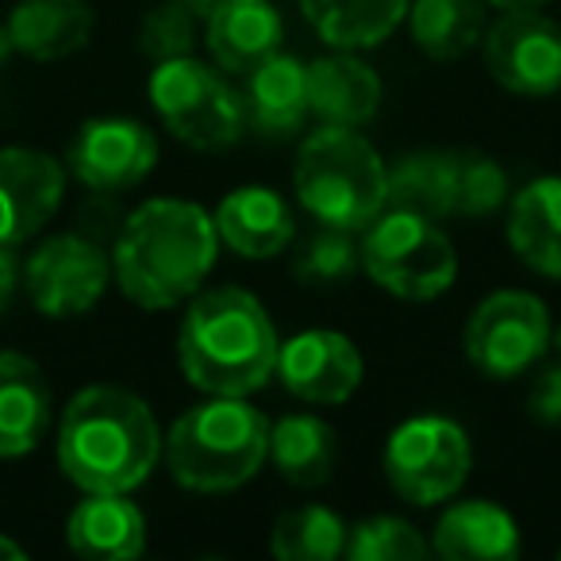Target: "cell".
<instances>
[{"instance_id": "cell-21", "label": "cell", "mask_w": 561, "mask_h": 561, "mask_svg": "<svg viewBox=\"0 0 561 561\" xmlns=\"http://www.w3.org/2000/svg\"><path fill=\"white\" fill-rule=\"evenodd\" d=\"M66 542L89 561H131L147 553V515L127 492H85L66 519Z\"/></svg>"}, {"instance_id": "cell-13", "label": "cell", "mask_w": 561, "mask_h": 561, "mask_svg": "<svg viewBox=\"0 0 561 561\" xmlns=\"http://www.w3.org/2000/svg\"><path fill=\"white\" fill-rule=\"evenodd\" d=\"M273 377L289 397L305 400V404L335 408L362 389L366 358H362L358 343L343 331L308 328L280 343Z\"/></svg>"}, {"instance_id": "cell-10", "label": "cell", "mask_w": 561, "mask_h": 561, "mask_svg": "<svg viewBox=\"0 0 561 561\" xmlns=\"http://www.w3.org/2000/svg\"><path fill=\"white\" fill-rule=\"evenodd\" d=\"M112 285V254L81 231L50 234L24 265L27 300L47 320H78L93 312Z\"/></svg>"}, {"instance_id": "cell-36", "label": "cell", "mask_w": 561, "mask_h": 561, "mask_svg": "<svg viewBox=\"0 0 561 561\" xmlns=\"http://www.w3.org/2000/svg\"><path fill=\"white\" fill-rule=\"evenodd\" d=\"M0 558H4V561H20V558H27V550L16 542V538L0 535Z\"/></svg>"}, {"instance_id": "cell-23", "label": "cell", "mask_w": 561, "mask_h": 561, "mask_svg": "<svg viewBox=\"0 0 561 561\" xmlns=\"http://www.w3.org/2000/svg\"><path fill=\"white\" fill-rule=\"evenodd\" d=\"M277 477L293 489H320L335 477L339 435L328 420L312 412H289L270 423V454Z\"/></svg>"}, {"instance_id": "cell-37", "label": "cell", "mask_w": 561, "mask_h": 561, "mask_svg": "<svg viewBox=\"0 0 561 561\" xmlns=\"http://www.w3.org/2000/svg\"><path fill=\"white\" fill-rule=\"evenodd\" d=\"M178 4H185V9H188V12H196V16H201V20H204V16H208V12H211V9H216L219 0H178Z\"/></svg>"}, {"instance_id": "cell-32", "label": "cell", "mask_w": 561, "mask_h": 561, "mask_svg": "<svg viewBox=\"0 0 561 561\" xmlns=\"http://www.w3.org/2000/svg\"><path fill=\"white\" fill-rule=\"evenodd\" d=\"M196 35H201V16L188 12L178 0H162L142 16L139 24V50L150 62H170V58L193 55Z\"/></svg>"}, {"instance_id": "cell-12", "label": "cell", "mask_w": 561, "mask_h": 561, "mask_svg": "<svg viewBox=\"0 0 561 561\" xmlns=\"http://www.w3.org/2000/svg\"><path fill=\"white\" fill-rule=\"evenodd\" d=\"M158 165V135L127 116L85 119L66 150V170L93 193H127Z\"/></svg>"}, {"instance_id": "cell-9", "label": "cell", "mask_w": 561, "mask_h": 561, "mask_svg": "<svg viewBox=\"0 0 561 561\" xmlns=\"http://www.w3.org/2000/svg\"><path fill=\"white\" fill-rule=\"evenodd\" d=\"M550 308L527 289H496L469 312L461 328V354L489 381H515L530 374L550 351Z\"/></svg>"}, {"instance_id": "cell-38", "label": "cell", "mask_w": 561, "mask_h": 561, "mask_svg": "<svg viewBox=\"0 0 561 561\" xmlns=\"http://www.w3.org/2000/svg\"><path fill=\"white\" fill-rule=\"evenodd\" d=\"M12 50H16V47H12V35H9V24H4V27H0V62H4V58H9V55H12Z\"/></svg>"}, {"instance_id": "cell-7", "label": "cell", "mask_w": 561, "mask_h": 561, "mask_svg": "<svg viewBox=\"0 0 561 561\" xmlns=\"http://www.w3.org/2000/svg\"><path fill=\"white\" fill-rule=\"evenodd\" d=\"M147 93L165 131L193 150L219 154L247 135L242 93L211 62H201L193 55L154 62Z\"/></svg>"}, {"instance_id": "cell-25", "label": "cell", "mask_w": 561, "mask_h": 561, "mask_svg": "<svg viewBox=\"0 0 561 561\" xmlns=\"http://www.w3.org/2000/svg\"><path fill=\"white\" fill-rule=\"evenodd\" d=\"M385 208L415 211L443 224L458 208V150H408L389 165Z\"/></svg>"}, {"instance_id": "cell-20", "label": "cell", "mask_w": 561, "mask_h": 561, "mask_svg": "<svg viewBox=\"0 0 561 561\" xmlns=\"http://www.w3.org/2000/svg\"><path fill=\"white\" fill-rule=\"evenodd\" d=\"M431 553L450 561H512L523 553L519 523L484 496L454 500L431 530Z\"/></svg>"}, {"instance_id": "cell-6", "label": "cell", "mask_w": 561, "mask_h": 561, "mask_svg": "<svg viewBox=\"0 0 561 561\" xmlns=\"http://www.w3.org/2000/svg\"><path fill=\"white\" fill-rule=\"evenodd\" d=\"M362 273L377 289L408 305H427L454 289L458 247L438 219L385 208L362 231Z\"/></svg>"}, {"instance_id": "cell-16", "label": "cell", "mask_w": 561, "mask_h": 561, "mask_svg": "<svg viewBox=\"0 0 561 561\" xmlns=\"http://www.w3.org/2000/svg\"><path fill=\"white\" fill-rule=\"evenodd\" d=\"M211 219H216L219 247L247 262H270V257L285 254L289 242L297 239V216H293L289 201L270 185L231 188L216 204Z\"/></svg>"}, {"instance_id": "cell-29", "label": "cell", "mask_w": 561, "mask_h": 561, "mask_svg": "<svg viewBox=\"0 0 561 561\" xmlns=\"http://www.w3.org/2000/svg\"><path fill=\"white\" fill-rule=\"evenodd\" d=\"M362 270V242L343 227H316L293 257V277L308 289H335Z\"/></svg>"}, {"instance_id": "cell-17", "label": "cell", "mask_w": 561, "mask_h": 561, "mask_svg": "<svg viewBox=\"0 0 561 561\" xmlns=\"http://www.w3.org/2000/svg\"><path fill=\"white\" fill-rule=\"evenodd\" d=\"M285 20L273 0H219L204 16V43H208L211 66L227 78H247L254 66L280 50Z\"/></svg>"}, {"instance_id": "cell-3", "label": "cell", "mask_w": 561, "mask_h": 561, "mask_svg": "<svg viewBox=\"0 0 561 561\" xmlns=\"http://www.w3.org/2000/svg\"><path fill=\"white\" fill-rule=\"evenodd\" d=\"M277 351V328L254 293L219 285L185 300L178 366L204 397H254L273 381Z\"/></svg>"}, {"instance_id": "cell-14", "label": "cell", "mask_w": 561, "mask_h": 561, "mask_svg": "<svg viewBox=\"0 0 561 561\" xmlns=\"http://www.w3.org/2000/svg\"><path fill=\"white\" fill-rule=\"evenodd\" d=\"M66 165L35 147L0 150V247L20 250L62 208Z\"/></svg>"}, {"instance_id": "cell-27", "label": "cell", "mask_w": 561, "mask_h": 561, "mask_svg": "<svg viewBox=\"0 0 561 561\" xmlns=\"http://www.w3.org/2000/svg\"><path fill=\"white\" fill-rule=\"evenodd\" d=\"M404 24L431 62H458L481 47L489 0H412Z\"/></svg>"}, {"instance_id": "cell-40", "label": "cell", "mask_w": 561, "mask_h": 561, "mask_svg": "<svg viewBox=\"0 0 561 561\" xmlns=\"http://www.w3.org/2000/svg\"><path fill=\"white\" fill-rule=\"evenodd\" d=\"M558 558H561V546H558Z\"/></svg>"}, {"instance_id": "cell-1", "label": "cell", "mask_w": 561, "mask_h": 561, "mask_svg": "<svg viewBox=\"0 0 561 561\" xmlns=\"http://www.w3.org/2000/svg\"><path fill=\"white\" fill-rule=\"evenodd\" d=\"M108 254L112 280L131 305L147 312L185 308L216 270V219L196 201L154 196L119 224Z\"/></svg>"}, {"instance_id": "cell-5", "label": "cell", "mask_w": 561, "mask_h": 561, "mask_svg": "<svg viewBox=\"0 0 561 561\" xmlns=\"http://www.w3.org/2000/svg\"><path fill=\"white\" fill-rule=\"evenodd\" d=\"M293 193L316 224L362 234L389 201V162L358 127L320 124L300 135Z\"/></svg>"}, {"instance_id": "cell-33", "label": "cell", "mask_w": 561, "mask_h": 561, "mask_svg": "<svg viewBox=\"0 0 561 561\" xmlns=\"http://www.w3.org/2000/svg\"><path fill=\"white\" fill-rule=\"evenodd\" d=\"M527 412L542 423H561V358L538 374L535 389L527 397Z\"/></svg>"}, {"instance_id": "cell-4", "label": "cell", "mask_w": 561, "mask_h": 561, "mask_svg": "<svg viewBox=\"0 0 561 561\" xmlns=\"http://www.w3.org/2000/svg\"><path fill=\"white\" fill-rule=\"evenodd\" d=\"M270 454V420L247 397H208L181 412L162 435L170 477L188 492H234L250 484Z\"/></svg>"}, {"instance_id": "cell-31", "label": "cell", "mask_w": 561, "mask_h": 561, "mask_svg": "<svg viewBox=\"0 0 561 561\" xmlns=\"http://www.w3.org/2000/svg\"><path fill=\"white\" fill-rule=\"evenodd\" d=\"M512 201V178L484 150H458V208L454 216L492 219Z\"/></svg>"}, {"instance_id": "cell-11", "label": "cell", "mask_w": 561, "mask_h": 561, "mask_svg": "<svg viewBox=\"0 0 561 561\" xmlns=\"http://www.w3.org/2000/svg\"><path fill=\"white\" fill-rule=\"evenodd\" d=\"M484 66L500 89L527 101L561 93V27L538 9L500 12L484 27Z\"/></svg>"}, {"instance_id": "cell-24", "label": "cell", "mask_w": 561, "mask_h": 561, "mask_svg": "<svg viewBox=\"0 0 561 561\" xmlns=\"http://www.w3.org/2000/svg\"><path fill=\"white\" fill-rule=\"evenodd\" d=\"M12 47L35 62H58L89 47L93 9L89 0H20L9 16Z\"/></svg>"}, {"instance_id": "cell-22", "label": "cell", "mask_w": 561, "mask_h": 561, "mask_svg": "<svg viewBox=\"0 0 561 561\" xmlns=\"http://www.w3.org/2000/svg\"><path fill=\"white\" fill-rule=\"evenodd\" d=\"M507 247L538 277L561 280V178L546 173L507 201Z\"/></svg>"}, {"instance_id": "cell-39", "label": "cell", "mask_w": 561, "mask_h": 561, "mask_svg": "<svg viewBox=\"0 0 561 561\" xmlns=\"http://www.w3.org/2000/svg\"><path fill=\"white\" fill-rule=\"evenodd\" d=\"M550 351H558V354H561V328H558V331H553V335H550Z\"/></svg>"}, {"instance_id": "cell-18", "label": "cell", "mask_w": 561, "mask_h": 561, "mask_svg": "<svg viewBox=\"0 0 561 561\" xmlns=\"http://www.w3.org/2000/svg\"><path fill=\"white\" fill-rule=\"evenodd\" d=\"M55 392L35 358L0 351V458H24L47 438Z\"/></svg>"}, {"instance_id": "cell-8", "label": "cell", "mask_w": 561, "mask_h": 561, "mask_svg": "<svg viewBox=\"0 0 561 561\" xmlns=\"http://www.w3.org/2000/svg\"><path fill=\"white\" fill-rule=\"evenodd\" d=\"M381 469L389 489L412 507H435L454 500L473 469V443L450 415H408L385 438Z\"/></svg>"}, {"instance_id": "cell-15", "label": "cell", "mask_w": 561, "mask_h": 561, "mask_svg": "<svg viewBox=\"0 0 561 561\" xmlns=\"http://www.w3.org/2000/svg\"><path fill=\"white\" fill-rule=\"evenodd\" d=\"M239 93L247 135L265 142H293L308 131L312 104H308V62L300 58L277 50L247 73V85Z\"/></svg>"}, {"instance_id": "cell-2", "label": "cell", "mask_w": 561, "mask_h": 561, "mask_svg": "<svg viewBox=\"0 0 561 561\" xmlns=\"http://www.w3.org/2000/svg\"><path fill=\"white\" fill-rule=\"evenodd\" d=\"M162 461V427L142 397L119 385H85L58 420V469L81 492H127Z\"/></svg>"}, {"instance_id": "cell-28", "label": "cell", "mask_w": 561, "mask_h": 561, "mask_svg": "<svg viewBox=\"0 0 561 561\" xmlns=\"http://www.w3.org/2000/svg\"><path fill=\"white\" fill-rule=\"evenodd\" d=\"M346 519L323 504H300L280 512L270 530V550L280 561H335L346 550Z\"/></svg>"}, {"instance_id": "cell-34", "label": "cell", "mask_w": 561, "mask_h": 561, "mask_svg": "<svg viewBox=\"0 0 561 561\" xmlns=\"http://www.w3.org/2000/svg\"><path fill=\"white\" fill-rule=\"evenodd\" d=\"M20 285H24V265H20L16 250L0 247V316L9 312L12 300H16Z\"/></svg>"}, {"instance_id": "cell-30", "label": "cell", "mask_w": 561, "mask_h": 561, "mask_svg": "<svg viewBox=\"0 0 561 561\" xmlns=\"http://www.w3.org/2000/svg\"><path fill=\"white\" fill-rule=\"evenodd\" d=\"M343 558L351 561H423L431 558V538L400 515H369L346 535Z\"/></svg>"}, {"instance_id": "cell-19", "label": "cell", "mask_w": 561, "mask_h": 561, "mask_svg": "<svg viewBox=\"0 0 561 561\" xmlns=\"http://www.w3.org/2000/svg\"><path fill=\"white\" fill-rule=\"evenodd\" d=\"M385 85L358 50H331L308 62V104L320 124L366 127L381 112Z\"/></svg>"}, {"instance_id": "cell-35", "label": "cell", "mask_w": 561, "mask_h": 561, "mask_svg": "<svg viewBox=\"0 0 561 561\" xmlns=\"http://www.w3.org/2000/svg\"><path fill=\"white\" fill-rule=\"evenodd\" d=\"M550 0H489V9L496 12H519V9H546Z\"/></svg>"}, {"instance_id": "cell-26", "label": "cell", "mask_w": 561, "mask_h": 561, "mask_svg": "<svg viewBox=\"0 0 561 561\" xmlns=\"http://www.w3.org/2000/svg\"><path fill=\"white\" fill-rule=\"evenodd\" d=\"M312 32L331 50L381 47L408 16L412 0H297Z\"/></svg>"}]
</instances>
